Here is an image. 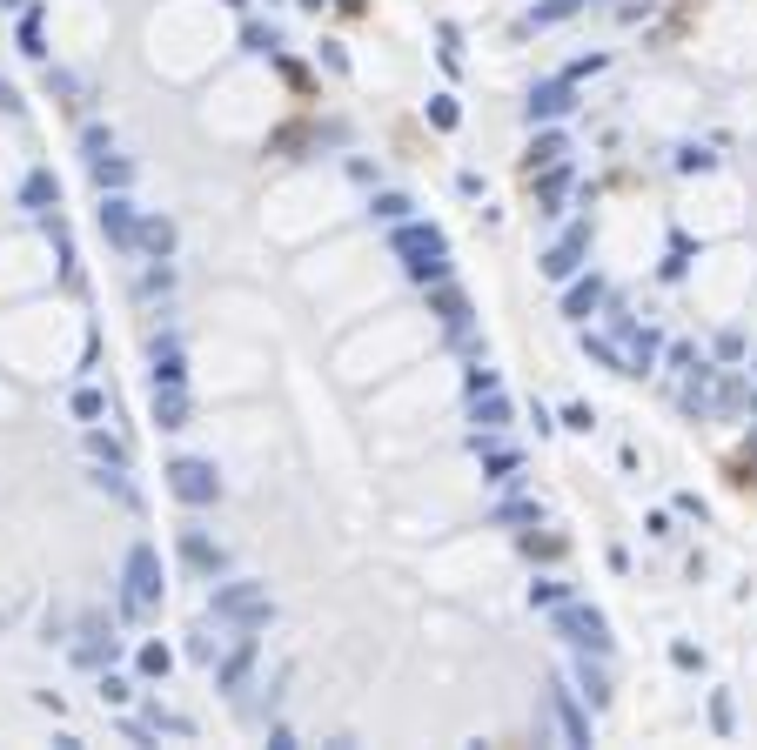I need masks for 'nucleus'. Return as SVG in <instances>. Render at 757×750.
<instances>
[{
    "label": "nucleus",
    "instance_id": "nucleus-1",
    "mask_svg": "<svg viewBox=\"0 0 757 750\" xmlns=\"http://www.w3.org/2000/svg\"><path fill=\"white\" fill-rule=\"evenodd\" d=\"M175 489L188 496V503H208V496H215V483H208V469H201V463H181L175 469Z\"/></svg>",
    "mask_w": 757,
    "mask_h": 750
}]
</instances>
